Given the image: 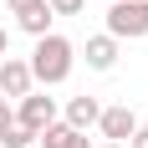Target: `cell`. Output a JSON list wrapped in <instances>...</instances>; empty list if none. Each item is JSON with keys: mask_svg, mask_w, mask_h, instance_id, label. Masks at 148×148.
Returning <instances> with one entry per match:
<instances>
[{"mask_svg": "<svg viewBox=\"0 0 148 148\" xmlns=\"http://www.w3.org/2000/svg\"><path fill=\"white\" fill-rule=\"evenodd\" d=\"M15 123H21V128H31V133L51 128V123H56V97H46V92H26V97H21V107H15Z\"/></svg>", "mask_w": 148, "mask_h": 148, "instance_id": "obj_3", "label": "cell"}, {"mask_svg": "<svg viewBox=\"0 0 148 148\" xmlns=\"http://www.w3.org/2000/svg\"><path fill=\"white\" fill-rule=\"evenodd\" d=\"M87 66L92 72H112V66H118V41H112L107 31L87 41Z\"/></svg>", "mask_w": 148, "mask_h": 148, "instance_id": "obj_7", "label": "cell"}, {"mask_svg": "<svg viewBox=\"0 0 148 148\" xmlns=\"http://www.w3.org/2000/svg\"><path fill=\"white\" fill-rule=\"evenodd\" d=\"M5 5H10V10L21 15V10H36V5H46V0H5Z\"/></svg>", "mask_w": 148, "mask_h": 148, "instance_id": "obj_13", "label": "cell"}, {"mask_svg": "<svg viewBox=\"0 0 148 148\" xmlns=\"http://www.w3.org/2000/svg\"><path fill=\"white\" fill-rule=\"evenodd\" d=\"M0 143H5V148H31V143H36V133L21 128V123H5V128H0Z\"/></svg>", "mask_w": 148, "mask_h": 148, "instance_id": "obj_10", "label": "cell"}, {"mask_svg": "<svg viewBox=\"0 0 148 148\" xmlns=\"http://www.w3.org/2000/svg\"><path fill=\"white\" fill-rule=\"evenodd\" d=\"M31 87H36V82H31V66L21 56H5V61H0V97H5V102H21Z\"/></svg>", "mask_w": 148, "mask_h": 148, "instance_id": "obj_4", "label": "cell"}, {"mask_svg": "<svg viewBox=\"0 0 148 148\" xmlns=\"http://www.w3.org/2000/svg\"><path fill=\"white\" fill-rule=\"evenodd\" d=\"M41 148H92L87 133H77V128H66V123H51V128H41Z\"/></svg>", "mask_w": 148, "mask_h": 148, "instance_id": "obj_8", "label": "cell"}, {"mask_svg": "<svg viewBox=\"0 0 148 148\" xmlns=\"http://www.w3.org/2000/svg\"><path fill=\"white\" fill-rule=\"evenodd\" d=\"M128 148H148V128H143V123L133 128V138H128Z\"/></svg>", "mask_w": 148, "mask_h": 148, "instance_id": "obj_12", "label": "cell"}, {"mask_svg": "<svg viewBox=\"0 0 148 148\" xmlns=\"http://www.w3.org/2000/svg\"><path fill=\"white\" fill-rule=\"evenodd\" d=\"M51 21H56V15L46 10V5H36V10H21V15H15V26L26 31V36H36V41H41V36H51Z\"/></svg>", "mask_w": 148, "mask_h": 148, "instance_id": "obj_9", "label": "cell"}, {"mask_svg": "<svg viewBox=\"0 0 148 148\" xmlns=\"http://www.w3.org/2000/svg\"><path fill=\"white\" fill-rule=\"evenodd\" d=\"M5 123H15V112H10V102L0 97V128H5Z\"/></svg>", "mask_w": 148, "mask_h": 148, "instance_id": "obj_15", "label": "cell"}, {"mask_svg": "<svg viewBox=\"0 0 148 148\" xmlns=\"http://www.w3.org/2000/svg\"><path fill=\"white\" fill-rule=\"evenodd\" d=\"M97 128H102L107 143H128V138H133V128H138V118H133V107H102Z\"/></svg>", "mask_w": 148, "mask_h": 148, "instance_id": "obj_5", "label": "cell"}, {"mask_svg": "<svg viewBox=\"0 0 148 148\" xmlns=\"http://www.w3.org/2000/svg\"><path fill=\"white\" fill-rule=\"evenodd\" d=\"M31 82H41V87H61L66 77H72V66H77V51H72V41L66 36H41L36 41V51H31Z\"/></svg>", "mask_w": 148, "mask_h": 148, "instance_id": "obj_1", "label": "cell"}, {"mask_svg": "<svg viewBox=\"0 0 148 148\" xmlns=\"http://www.w3.org/2000/svg\"><path fill=\"white\" fill-rule=\"evenodd\" d=\"M82 5H87V0H46L51 15H82Z\"/></svg>", "mask_w": 148, "mask_h": 148, "instance_id": "obj_11", "label": "cell"}, {"mask_svg": "<svg viewBox=\"0 0 148 148\" xmlns=\"http://www.w3.org/2000/svg\"><path fill=\"white\" fill-rule=\"evenodd\" d=\"M102 148H128V143H102Z\"/></svg>", "mask_w": 148, "mask_h": 148, "instance_id": "obj_16", "label": "cell"}, {"mask_svg": "<svg viewBox=\"0 0 148 148\" xmlns=\"http://www.w3.org/2000/svg\"><path fill=\"white\" fill-rule=\"evenodd\" d=\"M97 118H102V102H97V97H87V92L66 102V128H77V133L97 128Z\"/></svg>", "mask_w": 148, "mask_h": 148, "instance_id": "obj_6", "label": "cell"}, {"mask_svg": "<svg viewBox=\"0 0 148 148\" xmlns=\"http://www.w3.org/2000/svg\"><path fill=\"white\" fill-rule=\"evenodd\" d=\"M107 36H112V41H138V36H148V0H112V5H107Z\"/></svg>", "mask_w": 148, "mask_h": 148, "instance_id": "obj_2", "label": "cell"}, {"mask_svg": "<svg viewBox=\"0 0 148 148\" xmlns=\"http://www.w3.org/2000/svg\"><path fill=\"white\" fill-rule=\"evenodd\" d=\"M107 5H112V0H107Z\"/></svg>", "mask_w": 148, "mask_h": 148, "instance_id": "obj_17", "label": "cell"}, {"mask_svg": "<svg viewBox=\"0 0 148 148\" xmlns=\"http://www.w3.org/2000/svg\"><path fill=\"white\" fill-rule=\"evenodd\" d=\"M5 56H10V31L0 26V61H5Z\"/></svg>", "mask_w": 148, "mask_h": 148, "instance_id": "obj_14", "label": "cell"}]
</instances>
